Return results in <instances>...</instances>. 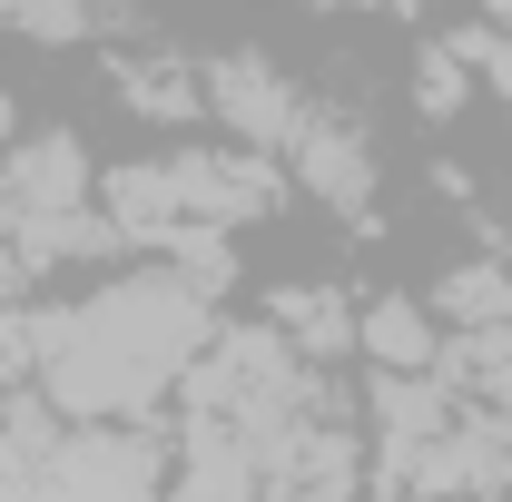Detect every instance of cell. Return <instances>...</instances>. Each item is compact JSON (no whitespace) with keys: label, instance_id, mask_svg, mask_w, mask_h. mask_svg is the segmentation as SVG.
Here are the masks:
<instances>
[{"label":"cell","instance_id":"cell-18","mask_svg":"<svg viewBox=\"0 0 512 502\" xmlns=\"http://www.w3.org/2000/svg\"><path fill=\"white\" fill-rule=\"evenodd\" d=\"M384 10H404V20H414V10H444V0H384Z\"/></svg>","mask_w":512,"mask_h":502},{"label":"cell","instance_id":"cell-17","mask_svg":"<svg viewBox=\"0 0 512 502\" xmlns=\"http://www.w3.org/2000/svg\"><path fill=\"white\" fill-rule=\"evenodd\" d=\"M473 10H483V20H493V30H512V0H473Z\"/></svg>","mask_w":512,"mask_h":502},{"label":"cell","instance_id":"cell-2","mask_svg":"<svg viewBox=\"0 0 512 502\" xmlns=\"http://www.w3.org/2000/svg\"><path fill=\"white\" fill-rule=\"evenodd\" d=\"M276 178L286 168H266L247 148H158V158H119V168H99V217L119 227V247H158L168 227H256L266 207H276Z\"/></svg>","mask_w":512,"mask_h":502},{"label":"cell","instance_id":"cell-12","mask_svg":"<svg viewBox=\"0 0 512 502\" xmlns=\"http://www.w3.org/2000/svg\"><path fill=\"white\" fill-rule=\"evenodd\" d=\"M444 50L463 60V79H473V89H493V99L512 109V30H493V20H483V30H453Z\"/></svg>","mask_w":512,"mask_h":502},{"label":"cell","instance_id":"cell-14","mask_svg":"<svg viewBox=\"0 0 512 502\" xmlns=\"http://www.w3.org/2000/svg\"><path fill=\"white\" fill-rule=\"evenodd\" d=\"M30 355H40V335H30V296H0V404L30 394Z\"/></svg>","mask_w":512,"mask_h":502},{"label":"cell","instance_id":"cell-4","mask_svg":"<svg viewBox=\"0 0 512 502\" xmlns=\"http://www.w3.org/2000/svg\"><path fill=\"white\" fill-rule=\"evenodd\" d=\"M197 79H207V128H227V148H247L266 168H286V148H296V128H306L316 99L266 60V50H217Z\"/></svg>","mask_w":512,"mask_h":502},{"label":"cell","instance_id":"cell-20","mask_svg":"<svg viewBox=\"0 0 512 502\" xmlns=\"http://www.w3.org/2000/svg\"><path fill=\"white\" fill-rule=\"evenodd\" d=\"M276 502H296V493H276Z\"/></svg>","mask_w":512,"mask_h":502},{"label":"cell","instance_id":"cell-6","mask_svg":"<svg viewBox=\"0 0 512 502\" xmlns=\"http://www.w3.org/2000/svg\"><path fill=\"white\" fill-rule=\"evenodd\" d=\"M355 355L375 375H434L444 365V325L414 296H375V306H355Z\"/></svg>","mask_w":512,"mask_h":502},{"label":"cell","instance_id":"cell-7","mask_svg":"<svg viewBox=\"0 0 512 502\" xmlns=\"http://www.w3.org/2000/svg\"><path fill=\"white\" fill-rule=\"evenodd\" d=\"M119 99L138 109V119H158V128H178V119H207V79H197L178 50H119Z\"/></svg>","mask_w":512,"mask_h":502},{"label":"cell","instance_id":"cell-3","mask_svg":"<svg viewBox=\"0 0 512 502\" xmlns=\"http://www.w3.org/2000/svg\"><path fill=\"white\" fill-rule=\"evenodd\" d=\"M30 502H178L168 443L148 424H69L50 463H30Z\"/></svg>","mask_w":512,"mask_h":502},{"label":"cell","instance_id":"cell-13","mask_svg":"<svg viewBox=\"0 0 512 502\" xmlns=\"http://www.w3.org/2000/svg\"><path fill=\"white\" fill-rule=\"evenodd\" d=\"M414 99H424V119H453V109L473 99V79H463V60H453L444 40H434V50H414Z\"/></svg>","mask_w":512,"mask_h":502},{"label":"cell","instance_id":"cell-1","mask_svg":"<svg viewBox=\"0 0 512 502\" xmlns=\"http://www.w3.org/2000/svg\"><path fill=\"white\" fill-rule=\"evenodd\" d=\"M217 325L227 315L207 306V296H188L158 256L148 266H109L99 286L30 306V335H40L30 394L60 424H148L188 384V365L207 355Z\"/></svg>","mask_w":512,"mask_h":502},{"label":"cell","instance_id":"cell-11","mask_svg":"<svg viewBox=\"0 0 512 502\" xmlns=\"http://www.w3.org/2000/svg\"><path fill=\"white\" fill-rule=\"evenodd\" d=\"M148 256H158V266H168L188 296H207V306L237 286V237H227V227H168Z\"/></svg>","mask_w":512,"mask_h":502},{"label":"cell","instance_id":"cell-5","mask_svg":"<svg viewBox=\"0 0 512 502\" xmlns=\"http://www.w3.org/2000/svg\"><path fill=\"white\" fill-rule=\"evenodd\" d=\"M286 178L316 197V207H335V217H375V188H384V158H375V128L355 119V109H306V128H296V148H286Z\"/></svg>","mask_w":512,"mask_h":502},{"label":"cell","instance_id":"cell-16","mask_svg":"<svg viewBox=\"0 0 512 502\" xmlns=\"http://www.w3.org/2000/svg\"><path fill=\"white\" fill-rule=\"evenodd\" d=\"M0 502H30V473H10V463H0Z\"/></svg>","mask_w":512,"mask_h":502},{"label":"cell","instance_id":"cell-8","mask_svg":"<svg viewBox=\"0 0 512 502\" xmlns=\"http://www.w3.org/2000/svg\"><path fill=\"white\" fill-rule=\"evenodd\" d=\"M424 306H434L444 335H512V266L503 256H463Z\"/></svg>","mask_w":512,"mask_h":502},{"label":"cell","instance_id":"cell-15","mask_svg":"<svg viewBox=\"0 0 512 502\" xmlns=\"http://www.w3.org/2000/svg\"><path fill=\"white\" fill-rule=\"evenodd\" d=\"M10 148H20V99L0 89V158H10Z\"/></svg>","mask_w":512,"mask_h":502},{"label":"cell","instance_id":"cell-10","mask_svg":"<svg viewBox=\"0 0 512 502\" xmlns=\"http://www.w3.org/2000/svg\"><path fill=\"white\" fill-rule=\"evenodd\" d=\"M266 325H276V335H286L316 375L335 365V355H355V306H345L335 286H286V296L266 306Z\"/></svg>","mask_w":512,"mask_h":502},{"label":"cell","instance_id":"cell-19","mask_svg":"<svg viewBox=\"0 0 512 502\" xmlns=\"http://www.w3.org/2000/svg\"><path fill=\"white\" fill-rule=\"evenodd\" d=\"M316 10H375V0H316Z\"/></svg>","mask_w":512,"mask_h":502},{"label":"cell","instance_id":"cell-9","mask_svg":"<svg viewBox=\"0 0 512 502\" xmlns=\"http://www.w3.org/2000/svg\"><path fill=\"white\" fill-rule=\"evenodd\" d=\"M128 20V0H0V30L30 50H89Z\"/></svg>","mask_w":512,"mask_h":502}]
</instances>
